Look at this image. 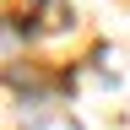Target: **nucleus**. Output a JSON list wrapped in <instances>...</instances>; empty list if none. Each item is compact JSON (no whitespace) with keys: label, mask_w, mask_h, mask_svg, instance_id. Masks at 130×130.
Segmentation results:
<instances>
[{"label":"nucleus","mask_w":130,"mask_h":130,"mask_svg":"<svg viewBox=\"0 0 130 130\" xmlns=\"http://www.w3.org/2000/svg\"><path fill=\"white\" fill-rule=\"evenodd\" d=\"M27 130H81L76 125V114H65V108H49V103H38L27 114Z\"/></svg>","instance_id":"1"}]
</instances>
